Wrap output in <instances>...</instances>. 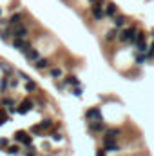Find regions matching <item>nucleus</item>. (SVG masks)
I'll use <instances>...</instances> for the list:
<instances>
[{
    "label": "nucleus",
    "instance_id": "obj_37",
    "mask_svg": "<svg viewBox=\"0 0 154 156\" xmlns=\"http://www.w3.org/2000/svg\"><path fill=\"white\" fill-rule=\"evenodd\" d=\"M0 16H2V9H0Z\"/></svg>",
    "mask_w": 154,
    "mask_h": 156
},
{
    "label": "nucleus",
    "instance_id": "obj_21",
    "mask_svg": "<svg viewBox=\"0 0 154 156\" xmlns=\"http://www.w3.org/2000/svg\"><path fill=\"white\" fill-rule=\"evenodd\" d=\"M134 60H136V64H138V66H142V64H145L149 58H147V55H143V53H136Z\"/></svg>",
    "mask_w": 154,
    "mask_h": 156
},
{
    "label": "nucleus",
    "instance_id": "obj_7",
    "mask_svg": "<svg viewBox=\"0 0 154 156\" xmlns=\"http://www.w3.org/2000/svg\"><path fill=\"white\" fill-rule=\"evenodd\" d=\"M31 109H33V100H29V98H24V100L18 104V107H16V113H20V115H27Z\"/></svg>",
    "mask_w": 154,
    "mask_h": 156
},
{
    "label": "nucleus",
    "instance_id": "obj_13",
    "mask_svg": "<svg viewBox=\"0 0 154 156\" xmlns=\"http://www.w3.org/2000/svg\"><path fill=\"white\" fill-rule=\"evenodd\" d=\"M116 15H118V5H116L114 2H109L105 5V16L107 18H114Z\"/></svg>",
    "mask_w": 154,
    "mask_h": 156
},
{
    "label": "nucleus",
    "instance_id": "obj_23",
    "mask_svg": "<svg viewBox=\"0 0 154 156\" xmlns=\"http://www.w3.org/2000/svg\"><path fill=\"white\" fill-rule=\"evenodd\" d=\"M0 67H2V71H4V73H5V76H7V78H11V75H13V73H15V69H13V67H11V66H5V64H2V66H0Z\"/></svg>",
    "mask_w": 154,
    "mask_h": 156
},
{
    "label": "nucleus",
    "instance_id": "obj_28",
    "mask_svg": "<svg viewBox=\"0 0 154 156\" xmlns=\"http://www.w3.org/2000/svg\"><path fill=\"white\" fill-rule=\"evenodd\" d=\"M26 91H37V83L31 80V82H27L26 83Z\"/></svg>",
    "mask_w": 154,
    "mask_h": 156
},
{
    "label": "nucleus",
    "instance_id": "obj_16",
    "mask_svg": "<svg viewBox=\"0 0 154 156\" xmlns=\"http://www.w3.org/2000/svg\"><path fill=\"white\" fill-rule=\"evenodd\" d=\"M145 40H147V33H145V31H138V35H136V38H134V42H132V44H134L136 47H140V45L147 44Z\"/></svg>",
    "mask_w": 154,
    "mask_h": 156
},
{
    "label": "nucleus",
    "instance_id": "obj_19",
    "mask_svg": "<svg viewBox=\"0 0 154 156\" xmlns=\"http://www.w3.org/2000/svg\"><path fill=\"white\" fill-rule=\"evenodd\" d=\"M49 75H51V78H54V80H56V78L64 76V71H62L60 67H51V69H49Z\"/></svg>",
    "mask_w": 154,
    "mask_h": 156
},
{
    "label": "nucleus",
    "instance_id": "obj_3",
    "mask_svg": "<svg viewBox=\"0 0 154 156\" xmlns=\"http://www.w3.org/2000/svg\"><path fill=\"white\" fill-rule=\"evenodd\" d=\"M15 140L20 142V144L26 145V147H31V145H33V138H31L26 131H16V133H15Z\"/></svg>",
    "mask_w": 154,
    "mask_h": 156
},
{
    "label": "nucleus",
    "instance_id": "obj_26",
    "mask_svg": "<svg viewBox=\"0 0 154 156\" xmlns=\"http://www.w3.org/2000/svg\"><path fill=\"white\" fill-rule=\"evenodd\" d=\"M5 122H9V116L5 115V111H4V109H0V125H4Z\"/></svg>",
    "mask_w": 154,
    "mask_h": 156
},
{
    "label": "nucleus",
    "instance_id": "obj_27",
    "mask_svg": "<svg viewBox=\"0 0 154 156\" xmlns=\"http://www.w3.org/2000/svg\"><path fill=\"white\" fill-rule=\"evenodd\" d=\"M18 78H20V80H24L26 83H27V82H31L29 75H27V73H24V71H18Z\"/></svg>",
    "mask_w": 154,
    "mask_h": 156
},
{
    "label": "nucleus",
    "instance_id": "obj_10",
    "mask_svg": "<svg viewBox=\"0 0 154 156\" xmlns=\"http://www.w3.org/2000/svg\"><path fill=\"white\" fill-rule=\"evenodd\" d=\"M22 20H24V15L22 13H13L9 16V20H7V24L11 27H16V26H22Z\"/></svg>",
    "mask_w": 154,
    "mask_h": 156
},
{
    "label": "nucleus",
    "instance_id": "obj_33",
    "mask_svg": "<svg viewBox=\"0 0 154 156\" xmlns=\"http://www.w3.org/2000/svg\"><path fill=\"white\" fill-rule=\"evenodd\" d=\"M18 85V80L16 78H9V87H16Z\"/></svg>",
    "mask_w": 154,
    "mask_h": 156
},
{
    "label": "nucleus",
    "instance_id": "obj_24",
    "mask_svg": "<svg viewBox=\"0 0 154 156\" xmlns=\"http://www.w3.org/2000/svg\"><path fill=\"white\" fill-rule=\"evenodd\" d=\"M2 105H4V107H9V109H13V107H15V100L5 96V98L2 100Z\"/></svg>",
    "mask_w": 154,
    "mask_h": 156
},
{
    "label": "nucleus",
    "instance_id": "obj_22",
    "mask_svg": "<svg viewBox=\"0 0 154 156\" xmlns=\"http://www.w3.org/2000/svg\"><path fill=\"white\" fill-rule=\"evenodd\" d=\"M7 89H9V78L4 76L2 80H0V93H5Z\"/></svg>",
    "mask_w": 154,
    "mask_h": 156
},
{
    "label": "nucleus",
    "instance_id": "obj_30",
    "mask_svg": "<svg viewBox=\"0 0 154 156\" xmlns=\"http://www.w3.org/2000/svg\"><path fill=\"white\" fill-rule=\"evenodd\" d=\"M73 94H75V96H82V94H83V89H82V85L73 89Z\"/></svg>",
    "mask_w": 154,
    "mask_h": 156
},
{
    "label": "nucleus",
    "instance_id": "obj_15",
    "mask_svg": "<svg viewBox=\"0 0 154 156\" xmlns=\"http://www.w3.org/2000/svg\"><path fill=\"white\" fill-rule=\"evenodd\" d=\"M26 58H27L29 62H33V64H35V62H38V60L42 58V56H40L38 49H33V47H31V49H29V51L26 53Z\"/></svg>",
    "mask_w": 154,
    "mask_h": 156
},
{
    "label": "nucleus",
    "instance_id": "obj_18",
    "mask_svg": "<svg viewBox=\"0 0 154 156\" xmlns=\"http://www.w3.org/2000/svg\"><path fill=\"white\" fill-rule=\"evenodd\" d=\"M33 66H35L37 69H47V67L51 69V64H49V60H47V58H40L38 62H35Z\"/></svg>",
    "mask_w": 154,
    "mask_h": 156
},
{
    "label": "nucleus",
    "instance_id": "obj_32",
    "mask_svg": "<svg viewBox=\"0 0 154 156\" xmlns=\"http://www.w3.org/2000/svg\"><path fill=\"white\" fill-rule=\"evenodd\" d=\"M0 147H9V140L7 138H0Z\"/></svg>",
    "mask_w": 154,
    "mask_h": 156
},
{
    "label": "nucleus",
    "instance_id": "obj_11",
    "mask_svg": "<svg viewBox=\"0 0 154 156\" xmlns=\"http://www.w3.org/2000/svg\"><path fill=\"white\" fill-rule=\"evenodd\" d=\"M120 134H121V129H120V127H107L103 140H116Z\"/></svg>",
    "mask_w": 154,
    "mask_h": 156
},
{
    "label": "nucleus",
    "instance_id": "obj_2",
    "mask_svg": "<svg viewBox=\"0 0 154 156\" xmlns=\"http://www.w3.org/2000/svg\"><path fill=\"white\" fill-rule=\"evenodd\" d=\"M105 5H107L105 0H102V2L91 5V13H93L94 20H103V18H105Z\"/></svg>",
    "mask_w": 154,
    "mask_h": 156
},
{
    "label": "nucleus",
    "instance_id": "obj_29",
    "mask_svg": "<svg viewBox=\"0 0 154 156\" xmlns=\"http://www.w3.org/2000/svg\"><path fill=\"white\" fill-rule=\"evenodd\" d=\"M147 58H154V42L149 45V51H147Z\"/></svg>",
    "mask_w": 154,
    "mask_h": 156
},
{
    "label": "nucleus",
    "instance_id": "obj_9",
    "mask_svg": "<svg viewBox=\"0 0 154 156\" xmlns=\"http://www.w3.org/2000/svg\"><path fill=\"white\" fill-rule=\"evenodd\" d=\"M87 127H89L91 133H105V131H107V127H105L103 122H89Z\"/></svg>",
    "mask_w": 154,
    "mask_h": 156
},
{
    "label": "nucleus",
    "instance_id": "obj_1",
    "mask_svg": "<svg viewBox=\"0 0 154 156\" xmlns=\"http://www.w3.org/2000/svg\"><path fill=\"white\" fill-rule=\"evenodd\" d=\"M136 35H138V29H136L134 26H127L125 29H121V31H120L118 40H120V42H123V44H129V42H134Z\"/></svg>",
    "mask_w": 154,
    "mask_h": 156
},
{
    "label": "nucleus",
    "instance_id": "obj_5",
    "mask_svg": "<svg viewBox=\"0 0 154 156\" xmlns=\"http://www.w3.org/2000/svg\"><path fill=\"white\" fill-rule=\"evenodd\" d=\"M51 127H53V120L45 118V120H42L40 123H37V125H33V127H31V133H35V134H40L42 131H47V129H51Z\"/></svg>",
    "mask_w": 154,
    "mask_h": 156
},
{
    "label": "nucleus",
    "instance_id": "obj_34",
    "mask_svg": "<svg viewBox=\"0 0 154 156\" xmlns=\"http://www.w3.org/2000/svg\"><path fill=\"white\" fill-rule=\"evenodd\" d=\"M105 154H107L105 149H98V153H96V156H105Z\"/></svg>",
    "mask_w": 154,
    "mask_h": 156
},
{
    "label": "nucleus",
    "instance_id": "obj_17",
    "mask_svg": "<svg viewBox=\"0 0 154 156\" xmlns=\"http://www.w3.org/2000/svg\"><path fill=\"white\" fill-rule=\"evenodd\" d=\"M64 85H73V87H78V85H80V80H78L75 75H69V76L64 78Z\"/></svg>",
    "mask_w": 154,
    "mask_h": 156
},
{
    "label": "nucleus",
    "instance_id": "obj_4",
    "mask_svg": "<svg viewBox=\"0 0 154 156\" xmlns=\"http://www.w3.org/2000/svg\"><path fill=\"white\" fill-rule=\"evenodd\" d=\"M85 120H89V122H103V118H102V111H100V107H91V109H87L85 111Z\"/></svg>",
    "mask_w": 154,
    "mask_h": 156
},
{
    "label": "nucleus",
    "instance_id": "obj_8",
    "mask_svg": "<svg viewBox=\"0 0 154 156\" xmlns=\"http://www.w3.org/2000/svg\"><path fill=\"white\" fill-rule=\"evenodd\" d=\"M13 37H15V38H20V40H27L29 29H27L26 26H16V27L13 29Z\"/></svg>",
    "mask_w": 154,
    "mask_h": 156
},
{
    "label": "nucleus",
    "instance_id": "obj_31",
    "mask_svg": "<svg viewBox=\"0 0 154 156\" xmlns=\"http://www.w3.org/2000/svg\"><path fill=\"white\" fill-rule=\"evenodd\" d=\"M51 136H53V140H54V142H62V140H64V138H62V134H60V133H53V134H51Z\"/></svg>",
    "mask_w": 154,
    "mask_h": 156
},
{
    "label": "nucleus",
    "instance_id": "obj_14",
    "mask_svg": "<svg viewBox=\"0 0 154 156\" xmlns=\"http://www.w3.org/2000/svg\"><path fill=\"white\" fill-rule=\"evenodd\" d=\"M113 22H114L116 29H120V27L125 29V26H127V16H125V15H116L114 18H113Z\"/></svg>",
    "mask_w": 154,
    "mask_h": 156
},
{
    "label": "nucleus",
    "instance_id": "obj_25",
    "mask_svg": "<svg viewBox=\"0 0 154 156\" xmlns=\"http://www.w3.org/2000/svg\"><path fill=\"white\" fill-rule=\"evenodd\" d=\"M7 153L13 154V156H16L20 153V147H18V145H9V147H7Z\"/></svg>",
    "mask_w": 154,
    "mask_h": 156
},
{
    "label": "nucleus",
    "instance_id": "obj_6",
    "mask_svg": "<svg viewBox=\"0 0 154 156\" xmlns=\"http://www.w3.org/2000/svg\"><path fill=\"white\" fill-rule=\"evenodd\" d=\"M13 47L16 49V51H20V53H27L29 49H31V42L29 40H20V38H15L13 40Z\"/></svg>",
    "mask_w": 154,
    "mask_h": 156
},
{
    "label": "nucleus",
    "instance_id": "obj_20",
    "mask_svg": "<svg viewBox=\"0 0 154 156\" xmlns=\"http://www.w3.org/2000/svg\"><path fill=\"white\" fill-rule=\"evenodd\" d=\"M118 35H120V31L114 27V29H111V31H107V33H105V40H107V42H113V40L118 38Z\"/></svg>",
    "mask_w": 154,
    "mask_h": 156
},
{
    "label": "nucleus",
    "instance_id": "obj_35",
    "mask_svg": "<svg viewBox=\"0 0 154 156\" xmlns=\"http://www.w3.org/2000/svg\"><path fill=\"white\" fill-rule=\"evenodd\" d=\"M26 156H37V153H35V151H33V149H29V151H27V153H26Z\"/></svg>",
    "mask_w": 154,
    "mask_h": 156
},
{
    "label": "nucleus",
    "instance_id": "obj_12",
    "mask_svg": "<svg viewBox=\"0 0 154 156\" xmlns=\"http://www.w3.org/2000/svg\"><path fill=\"white\" fill-rule=\"evenodd\" d=\"M103 149L107 153H118L120 151V145L116 140H103Z\"/></svg>",
    "mask_w": 154,
    "mask_h": 156
},
{
    "label": "nucleus",
    "instance_id": "obj_36",
    "mask_svg": "<svg viewBox=\"0 0 154 156\" xmlns=\"http://www.w3.org/2000/svg\"><path fill=\"white\" fill-rule=\"evenodd\" d=\"M91 4H98V2H102V0H89Z\"/></svg>",
    "mask_w": 154,
    "mask_h": 156
}]
</instances>
